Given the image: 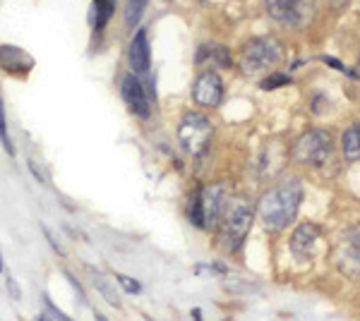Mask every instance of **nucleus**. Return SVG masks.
<instances>
[{
	"mask_svg": "<svg viewBox=\"0 0 360 321\" xmlns=\"http://www.w3.org/2000/svg\"><path fill=\"white\" fill-rule=\"evenodd\" d=\"M303 202V185L298 178H283L262 195L257 204V218L266 230L278 232L295 218Z\"/></svg>",
	"mask_w": 360,
	"mask_h": 321,
	"instance_id": "nucleus-1",
	"label": "nucleus"
},
{
	"mask_svg": "<svg viewBox=\"0 0 360 321\" xmlns=\"http://www.w3.org/2000/svg\"><path fill=\"white\" fill-rule=\"evenodd\" d=\"M229 190L221 183L202 185L195 188L188 197V207H185V216L195 228L200 230H217L219 221L226 211L229 204Z\"/></svg>",
	"mask_w": 360,
	"mask_h": 321,
	"instance_id": "nucleus-2",
	"label": "nucleus"
},
{
	"mask_svg": "<svg viewBox=\"0 0 360 321\" xmlns=\"http://www.w3.org/2000/svg\"><path fill=\"white\" fill-rule=\"evenodd\" d=\"M255 223V211L252 207L243 199V197H236V199H229L226 204V211L219 221L217 230H219V244H221L224 252L236 254L240 252V247L245 244L250 230H252Z\"/></svg>",
	"mask_w": 360,
	"mask_h": 321,
	"instance_id": "nucleus-3",
	"label": "nucleus"
},
{
	"mask_svg": "<svg viewBox=\"0 0 360 321\" xmlns=\"http://www.w3.org/2000/svg\"><path fill=\"white\" fill-rule=\"evenodd\" d=\"M176 134H178L180 149L188 156H193V159H200V156H205L209 147H212L214 127H212V120H209L205 113L188 110V113H183V118H180Z\"/></svg>",
	"mask_w": 360,
	"mask_h": 321,
	"instance_id": "nucleus-4",
	"label": "nucleus"
},
{
	"mask_svg": "<svg viewBox=\"0 0 360 321\" xmlns=\"http://www.w3.org/2000/svg\"><path fill=\"white\" fill-rule=\"evenodd\" d=\"M329 154H332V134L327 130H310L293 147V159L305 166H322Z\"/></svg>",
	"mask_w": 360,
	"mask_h": 321,
	"instance_id": "nucleus-5",
	"label": "nucleus"
},
{
	"mask_svg": "<svg viewBox=\"0 0 360 321\" xmlns=\"http://www.w3.org/2000/svg\"><path fill=\"white\" fill-rule=\"evenodd\" d=\"M278 58H281V48L274 39H252L245 44L243 48V70L248 74H257L262 70H269L271 65H276Z\"/></svg>",
	"mask_w": 360,
	"mask_h": 321,
	"instance_id": "nucleus-6",
	"label": "nucleus"
},
{
	"mask_svg": "<svg viewBox=\"0 0 360 321\" xmlns=\"http://www.w3.org/2000/svg\"><path fill=\"white\" fill-rule=\"evenodd\" d=\"M190 94L200 108H217L224 101V81L214 70H205L195 77Z\"/></svg>",
	"mask_w": 360,
	"mask_h": 321,
	"instance_id": "nucleus-7",
	"label": "nucleus"
},
{
	"mask_svg": "<svg viewBox=\"0 0 360 321\" xmlns=\"http://www.w3.org/2000/svg\"><path fill=\"white\" fill-rule=\"evenodd\" d=\"M120 96L127 103L130 113L139 120H149L152 118V101H149V94L144 89L142 79L137 74H125L123 81H120Z\"/></svg>",
	"mask_w": 360,
	"mask_h": 321,
	"instance_id": "nucleus-8",
	"label": "nucleus"
},
{
	"mask_svg": "<svg viewBox=\"0 0 360 321\" xmlns=\"http://www.w3.org/2000/svg\"><path fill=\"white\" fill-rule=\"evenodd\" d=\"M34 65H37V60H34L25 48L13 46V44L0 46V70H3V72L13 74V77H27L34 70Z\"/></svg>",
	"mask_w": 360,
	"mask_h": 321,
	"instance_id": "nucleus-9",
	"label": "nucleus"
},
{
	"mask_svg": "<svg viewBox=\"0 0 360 321\" xmlns=\"http://www.w3.org/2000/svg\"><path fill=\"white\" fill-rule=\"evenodd\" d=\"M322 237V230L315 223H303L293 230L291 235V252L298 261H307L312 259L317 252V242Z\"/></svg>",
	"mask_w": 360,
	"mask_h": 321,
	"instance_id": "nucleus-10",
	"label": "nucleus"
},
{
	"mask_svg": "<svg viewBox=\"0 0 360 321\" xmlns=\"http://www.w3.org/2000/svg\"><path fill=\"white\" fill-rule=\"evenodd\" d=\"M339 268L351 278H360V230H351L339 244Z\"/></svg>",
	"mask_w": 360,
	"mask_h": 321,
	"instance_id": "nucleus-11",
	"label": "nucleus"
},
{
	"mask_svg": "<svg viewBox=\"0 0 360 321\" xmlns=\"http://www.w3.org/2000/svg\"><path fill=\"white\" fill-rule=\"evenodd\" d=\"M127 63H130L132 74L149 72V65H152V51H149L147 29H139L135 37L130 39V46H127Z\"/></svg>",
	"mask_w": 360,
	"mask_h": 321,
	"instance_id": "nucleus-12",
	"label": "nucleus"
},
{
	"mask_svg": "<svg viewBox=\"0 0 360 321\" xmlns=\"http://www.w3.org/2000/svg\"><path fill=\"white\" fill-rule=\"evenodd\" d=\"M86 273H89V283L94 285L96 293L101 295L108 305L115 309H123V300H120V293L115 290V281L111 276H106V273L96 266H86Z\"/></svg>",
	"mask_w": 360,
	"mask_h": 321,
	"instance_id": "nucleus-13",
	"label": "nucleus"
},
{
	"mask_svg": "<svg viewBox=\"0 0 360 321\" xmlns=\"http://www.w3.org/2000/svg\"><path fill=\"white\" fill-rule=\"evenodd\" d=\"M197 65H209V67H231L233 65V58L231 51L221 44H205L197 51Z\"/></svg>",
	"mask_w": 360,
	"mask_h": 321,
	"instance_id": "nucleus-14",
	"label": "nucleus"
},
{
	"mask_svg": "<svg viewBox=\"0 0 360 321\" xmlns=\"http://www.w3.org/2000/svg\"><path fill=\"white\" fill-rule=\"evenodd\" d=\"M315 17V0H293V8L288 13L286 22L295 29H303Z\"/></svg>",
	"mask_w": 360,
	"mask_h": 321,
	"instance_id": "nucleus-15",
	"label": "nucleus"
},
{
	"mask_svg": "<svg viewBox=\"0 0 360 321\" xmlns=\"http://www.w3.org/2000/svg\"><path fill=\"white\" fill-rule=\"evenodd\" d=\"M341 149H344L346 161H358L360 159V122L341 134Z\"/></svg>",
	"mask_w": 360,
	"mask_h": 321,
	"instance_id": "nucleus-16",
	"label": "nucleus"
},
{
	"mask_svg": "<svg viewBox=\"0 0 360 321\" xmlns=\"http://www.w3.org/2000/svg\"><path fill=\"white\" fill-rule=\"evenodd\" d=\"M115 10V0H94V29L96 32H103V27L108 25V20L113 17Z\"/></svg>",
	"mask_w": 360,
	"mask_h": 321,
	"instance_id": "nucleus-17",
	"label": "nucleus"
},
{
	"mask_svg": "<svg viewBox=\"0 0 360 321\" xmlns=\"http://www.w3.org/2000/svg\"><path fill=\"white\" fill-rule=\"evenodd\" d=\"M264 3H266V13L281 22H286V17L293 8V0H264Z\"/></svg>",
	"mask_w": 360,
	"mask_h": 321,
	"instance_id": "nucleus-18",
	"label": "nucleus"
},
{
	"mask_svg": "<svg viewBox=\"0 0 360 321\" xmlns=\"http://www.w3.org/2000/svg\"><path fill=\"white\" fill-rule=\"evenodd\" d=\"M0 144L3 149L8 151V156H15V144L10 139V132H8V118H5V103H3V96H0Z\"/></svg>",
	"mask_w": 360,
	"mask_h": 321,
	"instance_id": "nucleus-19",
	"label": "nucleus"
},
{
	"mask_svg": "<svg viewBox=\"0 0 360 321\" xmlns=\"http://www.w3.org/2000/svg\"><path fill=\"white\" fill-rule=\"evenodd\" d=\"M144 5H147V0H127V10H125L127 29H135L139 17H142V13H144Z\"/></svg>",
	"mask_w": 360,
	"mask_h": 321,
	"instance_id": "nucleus-20",
	"label": "nucleus"
},
{
	"mask_svg": "<svg viewBox=\"0 0 360 321\" xmlns=\"http://www.w3.org/2000/svg\"><path fill=\"white\" fill-rule=\"evenodd\" d=\"M113 281L123 288L125 295H142V283L137 281V278L132 276H125V273H113Z\"/></svg>",
	"mask_w": 360,
	"mask_h": 321,
	"instance_id": "nucleus-21",
	"label": "nucleus"
},
{
	"mask_svg": "<svg viewBox=\"0 0 360 321\" xmlns=\"http://www.w3.org/2000/svg\"><path fill=\"white\" fill-rule=\"evenodd\" d=\"M286 84H291V77H288V74L276 72V74H269V77H264L262 84H259V89L274 91V89H278V86H286Z\"/></svg>",
	"mask_w": 360,
	"mask_h": 321,
	"instance_id": "nucleus-22",
	"label": "nucleus"
},
{
	"mask_svg": "<svg viewBox=\"0 0 360 321\" xmlns=\"http://www.w3.org/2000/svg\"><path fill=\"white\" fill-rule=\"evenodd\" d=\"M63 276H65V281H68L70 285H72V290H75V293H77L79 302H82L84 307L89 305V297H86V290H84V285L77 281V276H75L72 271H68V268H63Z\"/></svg>",
	"mask_w": 360,
	"mask_h": 321,
	"instance_id": "nucleus-23",
	"label": "nucleus"
},
{
	"mask_svg": "<svg viewBox=\"0 0 360 321\" xmlns=\"http://www.w3.org/2000/svg\"><path fill=\"white\" fill-rule=\"evenodd\" d=\"M41 302H44V307H46V312H49L51 314V317H53L56 321H75L72 317H70V314H65V312H63V309L60 307H58L56 305V302L53 300H51V297L49 295H41Z\"/></svg>",
	"mask_w": 360,
	"mask_h": 321,
	"instance_id": "nucleus-24",
	"label": "nucleus"
},
{
	"mask_svg": "<svg viewBox=\"0 0 360 321\" xmlns=\"http://www.w3.org/2000/svg\"><path fill=\"white\" fill-rule=\"evenodd\" d=\"M5 288H8V293H10V297H13L15 302L22 300V288L17 285V281H15L13 276H10L8 271H5Z\"/></svg>",
	"mask_w": 360,
	"mask_h": 321,
	"instance_id": "nucleus-25",
	"label": "nucleus"
},
{
	"mask_svg": "<svg viewBox=\"0 0 360 321\" xmlns=\"http://www.w3.org/2000/svg\"><path fill=\"white\" fill-rule=\"evenodd\" d=\"M41 230H44V235H46V242L51 244V249H53V252H56L58 256H60V259H65L68 252H65V249H63V244L58 242L53 235H51V230H49V228H46V225H41Z\"/></svg>",
	"mask_w": 360,
	"mask_h": 321,
	"instance_id": "nucleus-26",
	"label": "nucleus"
},
{
	"mask_svg": "<svg viewBox=\"0 0 360 321\" xmlns=\"http://www.w3.org/2000/svg\"><path fill=\"white\" fill-rule=\"evenodd\" d=\"M34 321H56V319L51 317V314H49V312H46V309H44V312H39V314H37V319H34Z\"/></svg>",
	"mask_w": 360,
	"mask_h": 321,
	"instance_id": "nucleus-27",
	"label": "nucleus"
},
{
	"mask_svg": "<svg viewBox=\"0 0 360 321\" xmlns=\"http://www.w3.org/2000/svg\"><path fill=\"white\" fill-rule=\"evenodd\" d=\"M94 321H108V317L103 312H98V309H94Z\"/></svg>",
	"mask_w": 360,
	"mask_h": 321,
	"instance_id": "nucleus-28",
	"label": "nucleus"
},
{
	"mask_svg": "<svg viewBox=\"0 0 360 321\" xmlns=\"http://www.w3.org/2000/svg\"><path fill=\"white\" fill-rule=\"evenodd\" d=\"M190 314H193V319H195V321H202V309H200V307H195Z\"/></svg>",
	"mask_w": 360,
	"mask_h": 321,
	"instance_id": "nucleus-29",
	"label": "nucleus"
},
{
	"mask_svg": "<svg viewBox=\"0 0 360 321\" xmlns=\"http://www.w3.org/2000/svg\"><path fill=\"white\" fill-rule=\"evenodd\" d=\"M329 3H332L334 8H346V3H348V0H329Z\"/></svg>",
	"mask_w": 360,
	"mask_h": 321,
	"instance_id": "nucleus-30",
	"label": "nucleus"
},
{
	"mask_svg": "<svg viewBox=\"0 0 360 321\" xmlns=\"http://www.w3.org/2000/svg\"><path fill=\"white\" fill-rule=\"evenodd\" d=\"M0 276H5V261H3V254H0Z\"/></svg>",
	"mask_w": 360,
	"mask_h": 321,
	"instance_id": "nucleus-31",
	"label": "nucleus"
},
{
	"mask_svg": "<svg viewBox=\"0 0 360 321\" xmlns=\"http://www.w3.org/2000/svg\"><path fill=\"white\" fill-rule=\"evenodd\" d=\"M358 72H360V60H358Z\"/></svg>",
	"mask_w": 360,
	"mask_h": 321,
	"instance_id": "nucleus-32",
	"label": "nucleus"
},
{
	"mask_svg": "<svg viewBox=\"0 0 360 321\" xmlns=\"http://www.w3.org/2000/svg\"><path fill=\"white\" fill-rule=\"evenodd\" d=\"M22 321H25V319H22Z\"/></svg>",
	"mask_w": 360,
	"mask_h": 321,
	"instance_id": "nucleus-33",
	"label": "nucleus"
}]
</instances>
